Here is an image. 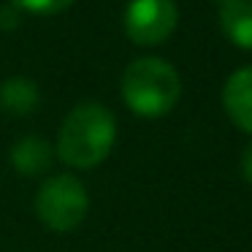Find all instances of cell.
<instances>
[{
  "label": "cell",
  "instance_id": "6da1fadb",
  "mask_svg": "<svg viewBox=\"0 0 252 252\" xmlns=\"http://www.w3.org/2000/svg\"><path fill=\"white\" fill-rule=\"evenodd\" d=\"M117 141V120L103 103L84 100L65 114L57 133V158L76 171L100 165Z\"/></svg>",
  "mask_w": 252,
  "mask_h": 252
},
{
  "label": "cell",
  "instance_id": "7a4b0ae2",
  "mask_svg": "<svg viewBox=\"0 0 252 252\" xmlns=\"http://www.w3.org/2000/svg\"><path fill=\"white\" fill-rule=\"evenodd\" d=\"M120 93L125 106L138 117H163L179 103L182 79L160 57H138L122 71Z\"/></svg>",
  "mask_w": 252,
  "mask_h": 252
},
{
  "label": "cell",
  "instance_id": "3957f363",
  "mask_svg": "<svg viewBox=\"0 0 252 252\" xmlns=\"http://www.w3.org/2000/svg\"><path fill=\"white\" fill-rule=\"evenodd\" d=\"M90 212V195L73 174H57L35 192V214L52 233H71Z\"/></svg>",
  "mask_w": 252,
  "mask_h": 252
},
{
  "label": "cell",
  "instance_id": "277c9868",
  "mask_svg": "<svg viewBox=\"0 0 252 252\" xmlns=\"http://www.w3.org/2000/svg\"><path fill=\"white\" fill-rule=\"evenodd\" d=\"M179 11L174 0H130L125 8V35L138 46H158L174 35Z\"/></svg>",
  "mask_w": 252,
  "mask_h": 252
},
{
  "label": "cell",
  "instance_id": "5b68a950",
  "mask_svg": "<svg viewBox=\"0 0 252 252\" xmlns=\"http://www.w3.org/2000/svg\"><path fill=\"white\" fill-rule=\"evenodd\" d=\"M222 106L239 130L252 133V65H244L228 76L222 87Z\"/></svg>",
  "mask_w": 252,
  "mask_h": 252
},
{
  "label": "cell",
  "instance_id": "8992f818",
  "mask_svg": "<svg viewBox=\"0 0 252 252\" xmlns=\"http://www.w3.org/2000/svg\"><path fill=\"white\" fill-rule=\"evenodd\" d=\"M220 28L230 44L252 49V0H220Z\"/></svg>",
  "mask_w": 252,
  "mask_h": 252
},
{
  "label": "cell",
  "instance_id": "52a82bcc",
  "mask_svg": "<svg viewBox=\"0 0 252 252\" xmlns=\"http://www.w3.org/2000/svg\"><path fill=\"white\" fill-rule=\"evenodd\" d=\"M11 165L22 176H38L52 165V144L41 136H22L8 152Z\"/></svg>",
  "mask_w": 252,
  "mask_h": 252
},
{
  "label": "cell",
  "instance_id": "ba28073f",
  "mask_svg": "<svg viewBox=\"0 0 252 252\" xmlns=\"http://www.w3.org/2000/svg\"><path fill=\"white\" fill-rule=\"evenodd\" d=\"M41 106V90L28 76H11L0 84V109L8 114H33Z\"/></svg>",
  "mask_w": 252,
  "mask_h": 252
},
{
  "label": "cell",
  "instance_id": "9c48e42d",
  "mask_svg": "<svg viewBox=\"0 0 252 252\" xmlns=\"http://www.w3.org/2000/svg\"><path fill=\"white\" fill-rule=\"evenodd\" d=\"M11 6L33 17H55V14H63L68 6H73V0H11Z\"/></svg>",
  "mask_w": 252,
  "mask_h": 252
},
{
  "label": "cell",
  "instance_id": "30bf717a",
  "mask_svg": "<svg viewBox=\"0 0 252 252\" xmlns=\"http://www.w3.org/2000/svg\"><path fill=\"white\" fill-rule=\"evenodd\" d=\"M19 19H22V11L14 6H3L0 8V28L3 30H17L19 28Z\"/></svg>",
  "mask_w": 252,
  "mask_h": 252
},
{
  "label": "cell",
  "instance_id": "8fae6325",
  "mask_svg": "<svg viewBox=\"0 0 252 252\" xmlns=\"http://www.w3.org/2000/svg\"><path fill=\"white\" fill-rule=\"evenodd\" d=\"M241 174H244V179L252 185V141L247 144L244 155H241Z\"/></svg>",
  "mask_w": 252,
  "mask_h": 252
}]
</instances>
